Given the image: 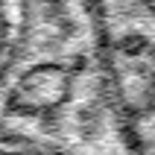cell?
I'll list each match as a JSON object with an SVG mask.
<instances>
[]
</instances>
